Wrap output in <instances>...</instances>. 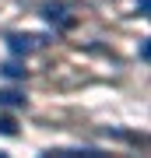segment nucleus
Listing matches in <instances>:
<instances>
[{
  "label": "nucleus",
  "instance_id": "nucleus-2",
  "mask_svg": "<svg viewBox=\"0 0 151 158\" xmlns=\"http://www.w3.org/2000/svg\"><path fill=\"white\" fill-rule=\"evenodd\" d=\"M0 74H4V77H11V81H21L28 70L21 67V63H14V60H11V63H4V67H0Z\"/></svg>",
  "mask_w": 151,
  "mask_h": 158
},
{
  "label": "nucleus",
  "instance_id": "nucleus-4",
  "mask_svg": "<svg viewBox=\"0 0 151 158\" xmlns=\"http://www.w3.org/2000/svg\"><path fill=\"white\" fill-rule=\"evenodd\" d=\"M0 106H25L21 91H0Z\"/></svg>",
  "mask_w": 151,
  "mask_h": 158
},
{
  "label": "nucleus",
  "instance_id": "nucleus-6",
  "mask_svg": "<svg viewBox=\"0 0 151 158\" xmlns=\"http://www.w3.org/2000/svg\"><path fill=\"white\" fill-rule=\"evenodd\" d=\"M141 14H148V0H141Z\"/></svg>",
  "mask_w": 151,
  "mask_h": 158
},
{
  "label": "nucleus",
  "instance_id": "nucleus-5",
  "mask_svg": "<svg viewBox=\"0 0 151 158\" xmlns=\"http://www.w3.org/2000/svg\"><path fill=\"white\" fill-rule=\"evenodd\" d=\"M0 134H4V137H14V134H18L14 119H0Z\"/></svg>",
  "mask_w": 151,
  "mask_h": 158
},
{
  "label": "nucleus",
  "instance_id": "nucleus-3",
  "mask_svg": "<svg viewBox=\"0 0 151 158\" xmlns=\"http://www.w3.org/2000/svg\"><path fill=\"white\" fill-rule=\"evenodd\" d=\"M42 18H46V21H56V25H67V14H63V7H60V4H56V7H46Z\"/></svg>",
  "mask_w": 151,
  "mask_h": 158
},
{
  "label": "nucleus",
  "instance_id": "nucleus-1",
  "mask_svg": "<svg viewBox=\"0 0 151 158\" xmlns=\"http://www.w3.org/2000/svg\"><path fill=\"white\" fill-rule=\"evenodd\" d=\"M39 42H42V35H21V32H11V35H7V49H11L14 56H28Z\"/></svg>",
  "mask_w": 151,
  "mask_h": 158
}]
</instances>
